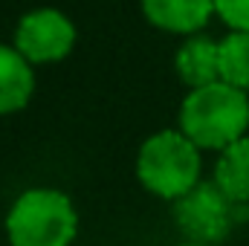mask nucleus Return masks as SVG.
Wrapping results in <instances>:
<instances>
[{
  "label": "nucleus",
  "instance_id": "obj_5",
  "mask_svg": "<svg viewBox=\"0 0 249 246\" xmlns=\"http://www.w3.org/2000/svg\"><path fill=\"white\" fill-rule=\"evenodd\" d=\"M75 23L58 9H32L18 20L15 50L32 64L64 61L75 47Z\"/></svg>",
  "mask_w": 249,
  "mask_h": 246
},
{
  "label": "nucleus",
  "instance_id": "obj_6",
  "mask_svg": "<svg viewBox=\"0 0 249 246\" xmlns=\"http://www.w3.org/2000/svg\"><path fill=\"white\" fill-rule=\"evenodd\" d=\"M142 15L157 29L174 35H197L214 12V0H139Z\"/></svg>",
  "mask_w": 249,
  "mask_h": 246
},
{
  "label": "nucleus",
  "instance_id": "obj_11",
  "mask_svg": "<svg viewBox=\"0 0 249 246\" xmlns=\"http://www.w3.org/2000/svg\"><path fill=\"white\" fill-rule=\"evenodd\" d=\"M214 12L232 32H249V0H214Z\"/></svg>",
  "mask_w": 249,
  "mask_h": 246
},
{
  "label": "nucleus",
  "instance_id": "obj_3",
  "mask_svg": "<svg viewBox=\"0 0 249 246\" xmlns=\"http://www.w3.org/2000/svg\"><path fill=\"white\" fill-rule=\"evenodd\" d=\"M142 188L162 200H180L200 183V148L183 130H157L136 154Z\"/></svg>",
  "mask_w": 249,
  "mask_h": 246
},
{
  "label": "nucleus",
  "instance_id": "obj_8",
  "mask_svg": "<svg viewBox=\"0 0 249 246\" xmlns=\"http://www.w3.org/2000/svg\"><path fill=\"white\" fill-rule=\"evenodd\" d=\"M174 67H177L180 81L188 84V90L220 81L217 41H212V38H206V35H191V38H186L183 47L177 50Z\"/></svg>",
  "mask_w": 249,
  "mask_h": 246
},
{
  "label": "nucleus",
  "instance_id": "obj_7",
  "mask_svg": "<svg viewBox=\"0 0 249 246\" xmlns=\"http://www.w3.org/2000/svg\"><path fill=\"white\" fill-rule=\"evenodd\" d=\"M35 93V70L15 47L0 44V116L18 113Z\"/></svg>",
  "mask_w": 249,
  "mask_h": 246
},
{
  "label": "nucleus",
  "instance_id": "obj_12",
  "mask_svg": "<svg viewBox=\"0 0 249 246\" xmlns=\"http://www.w3.org/2000/svg\"><path fill=\"white\" fill-rule=\"evenodd\" d=\"M180 246H214V244H191V241H186V244H180Z\"/></svg>",
  "mask_w": 249,
  "mask_h": 246
},
{
  "label": "nucleus",
  "instance_id": "obj_9",
  "mask_svg": "<svg viewBox=\"0 0 249 246\" xmlns=\"http://www.w3.org/2000/svg\"><path fill=\"white\" fill-rule=\"evenodd\" d=\"M232 203H249V136H241L229 148L217 154L214 162V180Z\"/></svg>",
  "mask_w": 249,
  "mask_h": 246
},
{
  "label": "nucleus",
  "instance_id": "obj_10",
  "mask_svg": "<svg viewBox=\"0 0 249 246\" xmlns=\"http://www.w3.org/2000/svg\"><path fill=\"white\" fill-rule=\"evenodd\" d=\"M220 81L249 90V32H229L217 41Z\"/></svg>",
  "mask_w": 249,
  "mask_h": 246
},
{
  "label": "nucleus",
  "instance_id": "obj_2",
  "mask_svg": "<svg viewBox=\"0 0 249 246\" xmlns=\"http://www.w3.org/2000/svg\"><path fill=\"white\" fill-rule=\"evenodd\" d=\"M6 235L12 246H70L78 235L75 206L64 191L29 188L12 203Z\"/></svg>",
  "mask_w": 249,
  "mask_h": 246
},
{
  "label": "nucleus",
  "instance_id": "obj_4",
  "mask_svg": "<svg viewBox=\"0 0 249 246\" xmlns=\"http://www.w3.org/2000/svg\"><path fill=\"white\" fill-rule=\"evenodd\" d=\"M235 206L214 183H197L186 197L174 200V220L191 244H220L232 223Z\"/></svg>",
  "mask_w": 249,
  "mask_h": 246
},
{
  "label": "nucleus",
  "instance_id": "obj_1",
  "mask_svg": "<svg viewBox=\"0 0 249 246\" xmlns=\"http://www.w3.org/2000/svg\"><path fill=\"white\" fill-rule=\"evenodd\" d=\"M249 127V96L247 90L226 81L188 90L180 105V130L200 151H223Z\"/></svg>",
  "mask_w": 249,
  "mask_h": 246
}]
</instances>
